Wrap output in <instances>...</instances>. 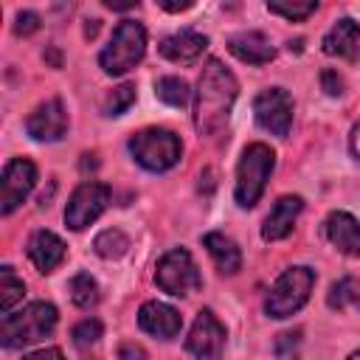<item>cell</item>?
<instances>
[{
	"label": "cell",
	"instance_id": "obj_1",
	"mask_svg": "<svg viewBox=\"0 0 360 360\" xmlns=\"http://www.w3.org/2000/svg\"><path fill=\"white\" fill-rule=\"evenodd\" d=\"M236 93H239L236 76L219 59H208L200 73L197 96H194V127L200 138L222 135L231 107L236 101Z\"/></svg>",
	"mask_w": 360,
	"mask_h": 360
},
{
	"label": "cell",
	"instance_id": "obj_2",
	"mask_svg": "<svg viewBox=\"0 0 360 360\" xmlns=\"http://www.w3.org/2000/svg\"><path fill=\"white\" fill-rule=\"evenodd\" d=\"M56 307L48 304V301H34L28 304L25 309L20 312H8L3 315V323H0V340L6 349H20V346H28V343H37L42 338H48L53 329H56Z\"/></svg>",
	"mask_w": 360,
	"mask_h": 360
},
{
	"label": "cell",
	"instance_id": "obj_3",
	"mask_svg": "<svg viewBox=\"0 0 360 360\" xmlns=\"http://www.w3.org/2000/svg\"><path fill=\"white\" fill-rule=\"evenodd\" d=\"M273 166H276V155L267 143L245 146V152L239 158V166H236V188H233V197H236L239 208H253L259 202Z\"/></svg>",
	"mask_w": 360,
	"mask_h": 360
},
{
	"label": "cell",
	"instance_id": "obj_4",
	"mask_svg": "<svg viewBox=\"0 0 360 360\" xmlns=\"http://www.w3.org/2000/svg\"><path fill=\"white\" fill-rule=\"evenodd\" d=\"M146 53V31L135 20H124L115 25L107 48L98 53V65L110 76H121L132 70Z\"/></svg>",
	"mask_w": 360,
	"mask_h": 360
},
{
	"label": "cell",
	"instance_id": "obj_5",
	"mask_svg": "<svg viewBox=\"0 0 360 360\" xmlns=\"http://www.w3.org/2000/svg\"><path fill=\"white\" fill-rule=\"evenodd\" d=\"M312 287H315V273L309 267L284 270L264 298V312L270 318H290L292 312H298L307 304Z\"/></svg>",
	"mask_w": 360,
	"mask_h": 360
},
{
	"label": "cell",
	"instance_id": "obj_6",
	"mask_svg": "<svg viewBox=\"0 0 360 360\" xmlns=\"http://www.w3.org/2000/svg\"><path fill=\"white\" fill-rule=\"evenodd\" d=\"M129 152L143 169L166 172L180 160L183 146H180V138L172 129L152 127V129H141V132H135L129 138Z\"/></svg>",
	"mask_w": 360,
	"mask_h": 360
},
{
	"label": "cell",
	"instance_id": "obj_7",
	"mask_svg": "<svg viewBox=\"0 0 360 360\" xmlns=\"http://www.w3.org/2000/svg\"><path fill=\"white\" fill-rule=\"evenodd\" d=\"M155 281L163 292L169 295H188V292H197L202 287V278H200V270L191 259V253L186 248H172L160 256L158 262V270H155Z\"/></svg>",
	"mask_w": 360,
	"mask_h": 360
},
{
	"label": "cell",
	"instance_id": "obj_8",
	"mask_svg": "<svg viewBox=\"0 0 360 360\" xmlns=\"http://www.w3.org/2000/svg\"><path fill=\"white\" fill-rule=\"evenodd\" d=\"M110 202V186L107 183H98V180H84L68 200V208H65V222L70 231H82L87 228L90 222H96L104 208Z\"/></svg>",
	"mask_w": 360,
	"mask_h": 360
},
{
	"label": "cell",
	"instance_id": "obj_9",
	"mask_svg": "<svg viewBox=\"0 0 360 360\" xmlns=\"http://www.w3.org/2000/svg\"><path fill=\"white\" fill-rule=\"evenodd\" d=\"M253 112H256V121L262 129H267L278 138H287L290 124H292V96L281 87L262 90L253 101Z\"/></svg>",
	"mask_w": 360,
	"mask_h": 360
},
{
	"label": "cell",
	"instance_id": "obj_10",
	"mask_svg": "<svg viewBox=\"0 0 360 360\" xmlns=\"http://www.w3.org/2000/svg\"><path fill=\"white\" fill-rule=\"evenodd\" d=\"M186 349L197 360H222L225 349V326L217 321L211 309H200L194 318V326L186 338Z\"/></svg>",
	"mask_w": 360,
	"mask_h": 360
},
{
	"label": "cell",
	"instance_id": "obj_11",
	"mask_svg": "<svg viewBox=\"0 0 360 360\" xmlns=\"http://www.w3.org/2000/svg\"><path fill=\"white\" fill-rule=\"evenodd\" d=\"M37 183V166L28 158H14L3 169V183H0V211L11 214L34 188Z\"/></svg>",
	"mask_w": 360,
	"mask_h": 360
},
{
	"label": "cell",
	"instance_id": "obj_12",
	"mask_svg": "<svg viewBox=\"0 0 360 360\" xmlns=\"http://www.w3.org/2000/svg\"><path fill=\"white\" fill-rule=\"evenodd\" d=\"M25 129L34 141H59L68 129V112L62 107L59 98H51L45 104H39L28 121H25Z\"/></svg>",
	"mask_w": 360,
	"mask_h": 360
},
{
	"label": "cell",
	"instance_id": "obj_13",
	"mask_svg": "<svg viewBox=\"0 0 360 360\" xmlns=\"http://www.w3.org/2000/svg\"><path fill=\"white\" fill-rule=\"evenodd\" d=\"M138 326L160 340H169L180 332L183 326V318L174 307L163 304V301H146L141 309H138Z\"/></svg>",
	"mask_w": 360,
	"mask_h": 360
},
{
	"label": "cell",
	"instance_id": "obj_14",
	"mask_svg": "<svg viewBox=\"0 0 360 360\" xmlns=\"http://www.w3.org/2000/svg\"><path fill=\"white\" fill-rule=\"evenodd\" d=\"M304 208V200L298 194H284L273 202L270 214L264 217V225H262V236L267 242H276V239H284L290 231H292V222L295 217L301 214Z\"/></svg>",
	"mask_w": 360,
	"mask_h": 360
},
{
	"label": "cell",
	"instance_id": "obj_15",
	"mask_svg": "<svg viewBox=\"0 0 360 360\" xmlns=\"http://www.w3.org/2000/svg\"><path fill=\"white\" fill-rule=\"evenodd\" d=\"M326 239L346 256H360V222L346 211H332L323 222Z\"/></svg>",
	"mask_w": 360,
	"mask_h": 360
},
{
	"label": "cell",
	"instance_id": "obj_16",
	"mask_svg": "<svg viewBox=\"0 0 360 360\" xmlns=\"http://www.w3.org/2000/svg\"><path fill=\"white\" fill-rule=\"evenodd\" d=\"M321 45H323V53L340 56L346 62H354L357 53H360V25L354 20H349V17H343L329 28V34L323 37Z\"/></svg>",
	"mask_w": 360,
	"mask_h": 360
},
{
	"label": "cell",
	"instance_id": "obj_17",
	"mask_svg": "<svg viewBox=\"0 0 360 360\" xmlns=\"http://www.w3.org/2000/svg\"><path fill=\"white\" fill-rule=\"evenodd\" d=\"M228 51L239 62H248V65H267L276 56L270 39L262 31H239V34H233L228 39Z\"/></svg>",
	"mask_w": 360,
	"mask_h": 360
},
{
	"label": "cell",
	"instance_id": "obj_18",
	"mask_svg": "<svg viewBox=\"0 0 360 360\" xmlns=\"http://www.w3.org/2000/svg\"><path fill=\"white\" fill-rule=\"evenodd\" d=\"M205 48H208V39L197 31H180V34H172V37L160 39V53L169 62H180V65L197 62Z\"/></svg>",
	"mask_w": 360,
	"mask_h": 360
},
{
	"label": "cell",
	"instance_id": "obj_19",
	"mask_svg": "<svg viewBox=\"0 0 360 360\" xmlns=\"http://www.w3.org/2000/svg\"><path fill=\"white\" fill-rule=\"evenodd\" d=\"M28 256L39 273H51L65 259V242L51 231H37L28 239Z\"/></svg>",
	"mask_w": 360,
	"mask_h": 360
},
{
	"label": "cell",
	"instance_id": "obj_20",
	"mask_svg": "<svg viewBox=\"0 0 360 360\" xmlns=\"http://www.w3.org/2000/svg\"><path fill=\"white\" fill-rule=\"evenodd\" d=\"M202 245H205V250L211 253L214 264H217L222 273H236V270L242 267V253H239L236 242H233V239H228L225 233L211 231V233H205V236H202Z\"/></svg>",
	"mask_w": 360,
	"mask_h": 360
},
{
	"label": "cell",
	"instance_id": "obj_21",
	"mask_svg": "<svg viewBox=\"0 0 360 360\" xmlns=\"http://www.w3.org/2000/svg\"><path fill=\"white\" fill-rule=\"evenodd\" d=\"M326 304L338 312H346V309H354L360 312V281L354 276H346L340 281H335L329 287V295H326Z\"/></svg>",
	"mask_w": 360,
	"mask_h": 360
},
{
	"label": "cell",
	"instance_id": "obj_22",
	"mask_svg": "<svg viewBox=\"0 0 360 360\" xmlns=\"http://www.w3.org/2000/svg\"><path fill=\"white\" fill-rule=\"evenodd\" d=\"M93 248H96V253L104 256V259H121V256L127 253V248H129V239H127V233H121L118 228H107V231H101V233L96 236Z\"/></svg>",
	"mask_w": 360,
	"mask_h": 360
},
{
	"label": "cell",
	"instance_id": "obj_23",
	"mask_svg": "<svg viewBox=\"0 0 360 360\" xmlns=\"http://www.w3.org/2000/svg\"><path fill=\"white\" fill-rule=\"evenodd\" d=\"M22 295H25L22 278H17V276L11 273V267H3V270H0V312L8 315L11 307H14L17 301H22Z\"/></svg>",
	"mask_w": 360,
	"mask_h": 360
},
{
	"label": "cell",
	"instance_id": "obj_24",
	"mask_svg": "<svg viewBox=\"0 0 360 360\" xmlns=\"http://www.w3.org/2000/svg\"><path fill=\"white\" fill-rule=\"evenodd\" d=\"M68 292H70V301L76 307H93L98 301V284L90 273H76L68 284Z\"/></svg>",
	"mask_w": 360,
	"mask_h": 360
},
{
	"label": "cell",
	"instance_id": "obj_25",
	"mask_svg": "<svg viewBox=\"0 0 360 360\" xmlns=\"http://www.w3.org/2000/svg\"><path fill=\"white\" fill-rule=\"evenodd\" d=\"M155 93H158L160 101H166V104H172V107H186V104H188V84H186L183 79H177V76H163V79H158Z\"/></svg>",
	"mask_w": 360,
	"mask_h": 360
},
{
	"label": "cell",
	"instance_id": "obj_26",
	"mask_svg": "<svg viewBox=\"0 0 360 360\" xmlns=\"http://www.w3.org/2000/svg\"><path fill=\"white\" fill-rule=\"evenodd\" d=\"M135 101V84H121V87H115L110 96H107V101H104V115H124L127 110H129V104Z\"/></svg>",
	"mask_w": 360,
	"mask_h": 360
},
{
	"label": "cell",
	"instance_id": "obj_27",
	"mask_svg": "<svg viewBox=\"0 0 360 360\" xmlns=\"http://www.w3.org/2000/svg\"><path fill=\"white\" fill-rule=\"evenodd\" d=\"M318 8V3H267V11L270 14H281V17H287V20H292V22H301V20H307L312 11Z\"/></svg>",
	"mask_w": 360,
	"mask_h": 360
},
{
	"label": "cell",
	"instance_id": "obj_28",
	"mask_svg": "<svg viewBox=\"0 0 360 360\" xmlns=\"http://www.w3.org/2000/svg\"><path fill=\"white\" fill-rule=\"evenodd\" d=\"M298 349H301V329L281 332L276 338V357L278 360H298Z\"/></svg>",
	"mask_w": 360,
	"mask_h": 360
},
{
	"label": "cell",
	"instance_id": "obj_29",
	"mask_svg": "<svg viewBox=\"0 0 360 360\" xmlns=\"http://www.w3.org/2000/svg\"><path fill=\"white\" fill-rule=\"evenodd\" d=\"M101 332H104V326L96 318H87V321H82V323L73 326V340L79 346H90V343H96L101 338Z\"/></svg>",
	"mask_w": 360,
	"mask_h": 360
},
{
	"label": "cell",
	"instance_id": "obj_30",
	"mask_svg": "<svg viewBox=\"0 0 360 360\" xmlns=\"http://www.w3.org/2000/svg\"><path fill=\"white\" fill-rule=\"evenodd\" d=\"M37 28H39V17H37L34 11H20V14H17L14 31H17L20 37H28V34H34Z\"/></svg>",
	"mask_w": 360,
	"mask_h": 360
},
{
	"label": "cell",
	"instance_id": "obj_31",
	"mask_svg": "<svg viewBox=\"0 0 360 360\" xmlns=\"http://www.w3.org/2000/svg\"><path fill=\"white\" fill-rule=\"evenodd\" d=\"M321 82H323V90H326L329 96H340V93H343V82H340V76H338L335 70H323Z\"/></svg>",
	"mask_w": 360,
	"mask_h": 360
},
{
	"label": "cell",
	"instance_id": "obj_32",
	"mask_svg": "<svg viewBox=\"0 0 360 360\" xmlns=\"http://www.w3.org/2000/svg\"><path fill=\"white\" fill-rule=\"evenodd\" d=\"M118 360H146V352L138 343H124L118 349Z\"/></svg>",
	"mask_w": 360,
	"mask_h": 360
},
{
	"label": "cell",
	"instance_id": "obj_33",
	"mask_svg": "<svg viewBox=\"0 0 360 360\" xmlns=\"http://www.w3.org/2000/svg\"><path fill=\"white\" fill-rule=\"evenodd\" d=\"M22 360H65V354H62L56 346H51V349H39V352H31V354H25Z\"/></svg>",
	"mask_w": 360,
	"mask_h": 360
},
{
	"label": "cell",
	"instance_id": "obj_34",
	"mask_svg": "<svg viewBox=\"0 0 360 360\" xmlns=\"http://www.w3.org/2000/svg\"><path fill=\"white\" fill-rule=\"evenodd\" d=\"M349 146H352V155L360 160V118H357V124L352 127V135H349Z\"/></svg>",
	"mask_w": 360,
	"mask_h": 360
},
{
	"label": "cell",
	"instance_id": "obj_35",
	"mask_svg": "<svg viewBox=\"0 0 360 360\" xmlns=\"http://www.w3.org/2000/svg\"><path fill=\"white\" fill-rule=\"evenodd\" d=\"M160 6H163L166 11H186V8H191L194 3H191V0H186V3H160Z\"/></svg>",
	"mask_w": 360,
	"mask_h": 360
},
{
	"label": "cell",
	"instance_id": "obj_36",
	"mask_svg": "<svg viewBox=\"0 0 360 360\" xmlns=\"http://www.w3.org/2000/svg\"><path fill=\"white\" fill-rule=\"evenodd\" d=\"M349 360H360V349H357L354 354H349Z\"/></svg>",
	"mask_w": 360,
	"mask_h": 360
}]
</instances>
